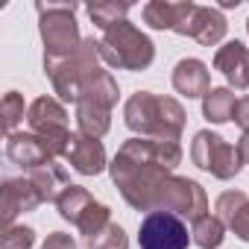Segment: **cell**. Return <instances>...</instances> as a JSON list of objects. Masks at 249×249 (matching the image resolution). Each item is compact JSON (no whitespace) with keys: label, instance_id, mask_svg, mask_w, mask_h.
<instances>
[{"label":"cell","instance_id":"cell-23","mask_svg":"<svg viewBox=\"0 0 249 249\" xmlns=\"http://www.w3.org/2000/svg\"><path fill=\"white\" fill-rule=\"evenodd\" d=\"M126 15H129V3L103 0V3H91V6H88V18H91L100 30H108V27H114L117 21H126Z\"/></svg>","mask_w":249,"mask_h":249},{"label":"cell","instance_id":"cell-4","mask_svg":"<svg viewBox=\"0 0 249 249\" xmlns=\"http://www.w3.org/2000/svg\"><path fill=\"white\" fill-rule=\"evenodd\" d=\"M103 71L100 65V50L94 38H85L82 47L68 56V59H44V73L53 82V91L65 103H79L82 88Z\"/></svg>","mask_w":249,"mask_h":249},{"label":"cell","instance_id":"cell-28","mask_svg":"<svg viewBox=\"0 0 249 249\" xmlns=\"http://www.w3.org/2000/svg\"><path fill=\"white\" fill-rule=\"evenodd\" d=\"M234 123H237L243 132H249V97H240L237 100V106H234Z\"/></svg>","mask_w":249,"mask_h":249},{"label":"cell","instance_id":"cell-15","mask_svg":"<svg viewBox=\"0 0 249 249\" xmlns=\"http://www.w3.org/2000/svg\"><path fill=\"white\" fill-rule=\"evenodd\" d=\"M226 30H229V24H226V18H223V12L220 9H214V6H194V12H191V21H188V38H194L196 44H202V47H214V44H220L223 41V36H226Z\"/></svg>","mask_w":249,"mask_h":249},{"label":"cell","instance_id":"cell-19","mask_svg":"<svg viewBox=\"0 0 249 249\" xmlns=\"http://www.w3.org/2000/svg\"><path fill=\"white\" fill-rule=\"evenodd\" d=\"M76 126L88 138H103L111 126V108L97 103H76Z\"/></svg>","mask_w":249,"mask_h":249},{"label":"cell","instance_id":"cell-25","mask_svg":"<svg viewBox=\"0 0 249 249\" xmlns=\"http://www.w3.org/2000/svg\"><path fill=\"white\" fill-rule=\"evenodd\" d=\"M0 111H3V126H6V132L12 135L15 126L24 120V97L18 91H9L3 97V103H0Z\"/></svg>","mask_w":249,"mask_h":249},{"label":"cell","instance_id":"cell-5","mask_svg":"<svg viewBox=\"0 0 249 249\" xmlns=\"http://www.w3.org/2000/svg\"><path fill=\"white\" fill-rule=\"evenodd\" d=\"M38 9V33L44 41V59H68L73 56L85 38H79L76 27V3H36Z\"/></svg>","mask_w":249,"mask_h":249},{"label":"cell","instance_id":"cell-10","mask_svg":"<svg viewBox=\"0 0 249 249\" xmlns=\"http://www.w3.org/2000/svg\"><path fill=\"white\" fill-rule=\"evenodd\" d=\"M76 173L82 176H97L106 170V150H103V141L100 138H88L82 132H71V141H68V150L62 156Z\"/></svg>","mask_w":249,"mask_h":249},{"label":"cell","instance_id":"cell-12","mask_svg":"<svg viewBox=\"0 0 249 249\" xmlns=\"http://www.w3.org/2000/svg\"><path fill=\"white\" fill-rule=\"evenodd\" d=\"M6 156H9L12 164L24 167L30 173L53 161V153L47 150V144L33 132H12L6 138Z\"/></svg>","mask_w":249,"mask_h":249},{"label":"cell","instance_id":"cell-31","mask_svg":"<svg viewBox=\"0 0 249 249\" xmlns=\"http://www.w3.org/2000/svg\"><path fill=\"white\" fill-rule=\"evenodd\" d=\"M246 33H249V18H246Z\"/></svg>","mask_w":249,"mask_h":249},{"label":"cell","instance_id":"cell-21","mask_svg":"<svg viewBox=\"0 0 249 249\" xmlns=\"http://www.w3.org/2000/svg\"><path fill=\"white\" fill-rule=\"evenodd\" d=\"M94 202H97V199H94L82 185H71V188L59 196L56 208H59V214H62L65 220H71L73 226H79V220L85 217V211H88Z\"/></svg>","mask_w":249,"mask_h":249},{"label":"cell","instance_id":"cell-18","mask_svg":"<svg viewBox=\"0 0 249 249\" xmlns=\"http://www.w3.org/2000/svg\"><path fill=\"white\" fill-rule=\"evenodd\" d=\"M30 182L36 185L41 202H59V196L71 188V179H68L65 167L56 164V161H50V164L33 170V173H30Z\"/></svg>","mask_w":249,"mask_h":249},{"label":"cell","instance_id":"cell-1","mask_svg":"<svg viewBox=\"0 0 249 249\" xmlns=\"http://www.w3.org/2000/svg\"><path fill=\"white\" fill-rule=\"evenodd\" d=\"M182 144L159 138H129L108 164L114 185L135 211H156L161 182L179 167Z\"/></svg>","mask_w":249,"mask_h":249},{"label":"cell","instance_id":"cell-17","mask_svg":"<svg viewBox=\"0 0 249 249\" xmlns=\"http://www.w3.org/2000/svg\"><path fill=\"white\" fill-rule=\"evenodd\" d=\"M173 88L182 97H188V100L205 97L211 91L208 65L199 62V59H182V62H176V68H173Z\"/></svg>","mask_w":249,"mask_h":249},{"label":"cell","instance_id":"cell-9","mask_svg":"<svg viewBox=\"0 0 249 249\" xmlns=\"http://www.w3.org/2000/svg\"><path fill=\"white\" fill-rule=\"evenodd\" d=\"M138 243L141 249H188L191 234L182 217L170 211H153L141 220Z\"/></svg>","mask_w":249,"mask_h":249},{"label":"cell","instance_id":"cell-8","mask_svg":"<svg viewBox=\"0 0 249 249\" xmlns=\"http://www.w3.org/2000/svg\"><path fill=\"white\" fill-rule=\"evenodd\" d=\"M156 211H170L182 220H202L208 214V196L202 191L199 182L188 179V176H167L161 182V191H159V199H156Z\"/></svg>","mask_w":249,"mask_h":249},{"label":"cell","instance_id":"cell-3","mask_svg":"<svg viewBox=\"0 0 249 249\" xmlns=\"http://www.w3.org/2000/svg\"><path fill=\"white\" fill-rule=\"evenodd\" d=\"M100 59L117 71H147L156 59V44L129 21H117L97 38Z\"/></svg>","mask_w":249,"mask_h":249},{"label":"cell","instance_id":"cell-2","mask_svg":"<svg viewBox=\"0 0 249 249\" xmlns=\"http://www.w3.org/2000/svg\"><path fill=\"white\" fill-rule=\"evenodd\" d=\"M123 120L135 138L179 141L185 129V108L173 97H159L153 91H138L123 106Z\"/></svg>","mask_w":249,"mask_h":249},{"label":"cell","instance_id":"cell-26","mask_svg":"<svg viewBox=\"0 0 249 249\" xmlns=\"http://www.w3.org/2000/svg\"><path fill=\"white\" fill-rule=\"evenodd\" d=\"M36 243V231L30 226H9L3 229V249H30Z\"/></svg>","mask_w":249,"mask_h":249},{"label":"cell","instance_id":"cell-7","mask_svg":"<svg viewBox=\"0 0 249 249\" xmlns=\"http://www.w3.org/2000/svg\"><path fill=\"white\" fill-rule=\"evenodd\" d=\"M27 126L33 135H38L47 150L56 156H65L68 141H71V129H68V111L59 100L53 97H38L30 108H27Z\"/></svg>","mask_w":249,"mask_h":249},{"label":"cell","instance_id":"cell-24","mask_svg":"<svg viewBox=\"0 0 249 249\" xmlns=\"http://www.w3.org/2000/svg\"><path fill=\"white\" fill-rule=\"evenodd\" d=\"M85 246L88 249H129V237H126V231H123L117 223H108L100 234L88 237Z\"/></svg>","mask_w":249,"mask_h":249},{"label":"cell","instance_id":"cell-6","mask_svg":"<svg viewBox=\"0 0 249 249\" xmlns=\"http://www.w3.org/2000/svg\"><path fill=\"white\" fill-rule=\"evenodd\" d=\"M191 159H194V164L199 170H205V173H211V176H217L223 182L234 179L240 173V167H243V156H240L237 144H229V141H223L220 135H214L208 129L194 135Z\"/></svg>","mask_w":249,"mask_h":249},{"label":"cell","instance_id":"cell-20","mask_svg":"<svg viewBox=\"0 0 249 249\" xmlns=\"http://www.w3.org/2000/svg\"><path fill=\"white\" fill-rule=\"evenodd\" d=\"M234 94L231 88H211L205 97H202V117L208 123H229L234 117Z\"/></svg>","mask_w":249,"mask_h":249},{"label":"cell","instance_id":"cell-27","mask_svg":"<svg viewBox=\"0 0 249 249\" xmlns=\"http://www.w3.org/2000/svg\"><path fill=\"white\" fill-rule=\"evenodd\" d=\"M41 249H76V240L71 234H65V231H53V234H47Z\"/></svg>","mask_w":249,"mask_h":249},{"label":"cell","instance_id":"cell-30","mask_svg":"<svg viewBox=\"0 0 249 249\" xmlns=\"http://www.w3.org/2000/svg\"><path fill=\"white\" fill-rule=\"evenodd\" d=\"M237 3H240V0H223L220 6H223V9H231V6H237Z\"/></svg>","mask_w":249,"mask_h":249},{"label":"cell","instance_id":"cell-22","mask_svg":"<svg viewBox=\"0 0 249 249\" xmlns=\"http://www.w3.org/2000/svg\"><path fill=\"white\" fill-rule=\"evenodd\" d=\"M223 237H226V226H223V220L214 214H205L202 220H196L194 226H191V240L199 246V249H217L220 243H223Z\"/></svg>","mask_w":249,"mask_h":249},{"label":"cell","instance_id":"cell-11","mask_svg":"<svg viewBox=\"0 0 249 249\" xmlns=\"http://www.w3.org/2000/svg\"><path fill=\"white\" fill-rule=\"evenodd\" d=\"M41 205V196L36 191V185L27 179H6L3 191H0V217H3V226L9 229L12 220L24 211H33Z\"/></svg>","mask_w":249,"mask_h":249},{"label":"cell","instance_id":"cell-14","mask_svg":"<svg viewBox=\"0 0 249 249\" xmlns=\"http://www.w3.org/2000/svg\"><path fill=\"white\" fill-rule=\"evenodd\" d=\"M196 3H170V0H153L144 6V21L153 30H170L185 36L188 33V21Z\"/></svg>","mask_w":249,"mask_h":249},{"label":"cell","instance_id":"cell-16","mask_svg":"<svg viewBox=\"0 0 249 249\" xmlns=\"http://www.w3.org/2000/svg\"><path fill=\"white\" fill-rule=\"evenodd\" d=\"M214 211L226 229L249 243V196L243 191H223L214 202Z\"/></svg>","mask_w":249,"mask_h":249},{"label":"cell","instance_id":"cell-29","mask_svg":"<svg viewBox=\"0 0 249 249\" xmlns=\"http://www.w3.org/2000/svg\"><path fill=\"white\" fill-rule=\"evenodd\" d=\"M237 150H240V156H243V164H249V132H243V135H240Z\"/></svg>","mask_w":249,"mask_h":249},{"label":"cell","instance_id":"cell-13","mask_svg":"<svg viewBox=\"0 0 249 249\" xmlns=\"http://www.w3.org/2000/svg\"><path fill=\"white\" fill-rule=\"evenodd\" d=\"M214 71L226 76V82L237 91L249 88V47L243 41H229L214 53Z\"/></svg>","mask_w":249,"mask_h":249}]
</instances>
